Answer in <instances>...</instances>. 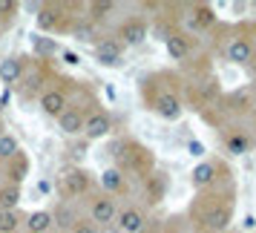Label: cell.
Returning a JSON list of instances; mask_svg holds the SVG:
<instances>
[{
    "mask_svg": "<svg viewBox=\"0 0 256 233\" xmlns=\"http://www.w3.org/2000/svg\"><path fill=\"white\" fill-rule=\"evenodd\" d=\"M110 132H112V116L106 110H92L84 121V136L90 141H98V138H106Z\"/></svg>",
    "mask_w": 256,
    "mask_h": 233,
    "instance_id": "obj_13",
    "label": "cell"
},
{
    "mask_svg": "<svg viewBox=\"0 0 256 233\" xmlns=\"http://www.w3.org/2000/svg\"><path fill=\"white\" fill-rule=\"evenodd\" d=\"M190 219L196 222L198 233H222L230 228L233 222V187H228L224 193L219 190H204L202 196L193 202L190 208Z\"/></svg>",
    "mask_w": 256,
    "mask_h": 233,
    "instance_id": "obj_1",
    "label": "cell"
},
{
    "mask_svg": "<svg viewBox=\"0 0 256 233\" xmlns=\"http://www.w3.org/2000/svg\"><path fill=\"white\" fill-rule=\"evenodd\" d=\"M224 106L230 110V112H250V110H256V90L254 86H242V90H236V92H230L228 98H224Z\"/></svg>",
    "mask_w": 256,
    "mask_h": 233,
    "instance_id": "obj_16",
    "label": "cell"
},
{
    "mask_svg": "<svg viewBox=\"0 0 256 233\" xmlns=\"http://www.w3.org/2000/svg\"><path fill=\"white\" fill-rule=\"evenodd\" d=\"M167 233H187V230H182L178 224H170V228H167Z\"/></svg>",
    "mask_w": 256,
    "mask_h": 233,
    "instance_id": "obj_38",
    "label": "cell"
},
{
    "mask_svg": "<svg viewBox=\"0 0 256 233\" xmlns=\"http://www.w3.org/2000/svg\"><path fill=\"white\" fill-rule=\"evenodd\" d=\"M38 190L40 193H49V182H38Z\"/></svg>",
    "mask_w": 256,
    "mask_h": 233,
    "instance_id": "obj_36",
    "label": "cell"
},
{
    "mask_svg": "<svg viewBox=\"0 0 256 233\" xmlns=\"http://www.w3.org/2000/svg\"><path fill=\"white\" fill-rule=\"evenodd\" d=\"M116 216H118V204L112 196H92L90 202V222H92L95 228H104V224H116Z\"/></svg>",
    "mask_w": 256,
    "mask_h": 233,
    "instance_id": "obj_7",
    "label": "cell"
},
{
    "mask_svg": "<svg viewBox=\"0 0 256 233\" xmlns=\"http://www.w3.org/2000/svg\"><path fill=\"white\" fill-rule=\"evenodd\" d=\"M20 224H24L20 210H0V233H18Z\"/></svg>",
    "mask_w": 256,
    "mask_h": 233,
    "instance_id": "obj_28",
    "label": "cell"
},
{
    "mask_svg": "<svg viewBox=\"0 0 256 233\" xmlns=\"http://www.w3.org/2000/svg\"><path fill=\"white\" fill-rule=\"evenodd\" d=\"M24 222H26V230L29 233H46L52 228V213L49 210H32Z\"/></svg>",
    "mask_w": 256,
    "mask_h": 233,
    "instance_id": "obj_26",
    "label": "cell"
},
{
    "mask_svg": "<svg viewBox=\"0 0 256 233\" xmlns=\"http://www.w3.org/2000/svg\"><path fill=\"white\" fill-rule=\"evenodd\" d=\"M98 233H121L116 224H104V228H98Z\"/></svg>",
    "mask_w": 256,
    "mask_h": 233,
    "instance_id": "obj_35",
    "label": "cell"
},
{
    "mask_svg": "<svg viewBox=\"0 0 256 233\" xmlns=\"http://www.w3.org/2000/svg\"><path fill=\"white\" fill-rule=\"evenodd\" d=\"M26 72V58H18V55H9V58L0 60V81L6 86H14V84L24 78Z\"/></svg>",
    "mask_w": 256,
    "mask_h": 233,
    "instance_id": "obj_17",
    "label": "cell"
},
{
    "mask_svg": "<svg viewBox=\"0 0 256 233\" xmlns=\"http://www.w3.org/2000/svg\"><path fill=\"white\" fill-rule=\"evenodd\" d=\"M224 150L230 152V156H244V152L250 150V138H248V132H242V130H230V132H224Z\"/></svg>",
    "mask_w": 256,
    "mask_h": 233,
    "instance_id": "obj_22",
    "label": "cell"
},
{
    "mask_svg": "<svg viewBox=\"0 0 256 233\" xmlns=\"http://www.w3.org/2000/svg\"><path fill=\"white\" fill-rule=\"evenodd\" d=\"M144 101L164 121H178L182 112H184V101H182L178 90H173V86H156L152 75L144 81Z\"/></svg>",
    "mask_w": 256,
    "mask_h": 233,
    "instance_id": "obj_3",
    "label": "cell"
},
{
    "mask_svg": "<svg viewBox=\"0 0 256 233\" xmlns=\"http://www.w3.org/2000/svg\"><path fill=\"white\" fill-rule=\"evenodd\" d=\"M112 156H116V170H121V173L147 178V176L156 170L152 150L144 147V144L136 141V138H121L116 147H112Z\"/></svg>",
    "mask_w": 256,
    "mask_h": 233,
    "instance_id": "obj_2",
    "label": "cell"
},
{
    "mask_svg": "<svg viewBox=\"0 0 256 233\" xmlns=\"http://www.w3.org/2000/svg\"><path fill=\"white\" fill-rule=\"evenodd\" d=\"M29 170H32V158H29V156L20 150L14 158H9V162H6V170H3V173H6V184L20 187V184L26 182Z\"/></svg>",
    "mask_w": 256,
    "mask_h": 233,
    "instance_id": "obj_15",
    "label": "cell"
},
{
    "mask_svg": "<svg viewBox=\"0 0 256 233\" xmlns=\"http://www.w3.org/2000/svg\"><path fill=\"white\" fill-rule=\"evenodd\" d=\"M64 84L66 81L52 84V86H46L44 92L38 95V101H40V112H44L46 118H60L64 116V110L70 106V92H66Z\"/></svg>",
    "mask_w": 256,
    "mask_h": 233,
    "instance_id": "obj_6",
    "label": "cell"
},
{
    "mask_svg": "<svg viewBox=\"0 0 256 233\" xmlns=\"http://www.w3.org/2000/svg\"><path fill=\"white\" fill-rule=\"evenodd\" d=\"M222 170H224V167H222L219 162H198L196 167H193V173H190V184H193V190L204 193V190H210V187H216Z\"/></svg>",
    "mask_w": 256,
    "mask_h": 233,
    "instance_id": "obj_9",
    "label": "cell"
},
{
    "mask_svg": "<svg viewBox=\"0 0 256 233\" xmlns=\"http://www.w3.org/2000/svg\"><path fill=\"white\" fill-rule=\"evenodd\" d=\"M60 58H64V64H70V66H78V64H81V58H78L75 52H70V49H66V52H60Z\"/></svg>",
    "mask_w": 256,
    "mask_h": 233,
    "instance_id": "obj_34",
    "label": "cell"
},
{
    "mask_svg": "<svg viewBox=\"0 0 256 233\" xmlns=\"http://www.w3.org/2000/svg\"><path fill=\"white\" fill-rule=\"evenodd\" d=\"M147 213L141 208H136V204H130V208L124 210H118V216H116V228L121 233H141L144 228H147Z\"/></svg>",
    "mask_w": 256,
    "mask_h": 233,
    "instance_id": "obj_14",
    "label": "cell"
},
{
    "mask_svg": "<svg viewBox=\"0 0 256 233\" xmlns=\"http://www.w3.org/2000/svg\"><path fill=\"white\" fill-rule=\"evenodd\" d=\"M32 44H35V52L40 60H49L55 52H58V44L52 40V38H32Z\"/></svg>",
    "mask_w": 256,
    "mask_h": 233,
    "instance_id": "obj_31",
    "label": "cell"
},
{
    "mask_svg": "<svg viewBox=\"0 0 256 233\" xmlns=\"http://www.w3.org/2000/svg\"><path fill=\"white\" fill-rule=\"evenodd\" d=\"M167 190H170V178H167L164 170H152V173L144 178V198H147L150 208L162 204L164 198H167Z\"/></svg>",
    "mask_w": 256,
    "mask_h": 233,
    "instance_id": "obj_11",
    "label": "cell"
},
{
    "mask_svg": "<svg viewBox=\"0 0 256 233\" xmlns=\"http://www.w3.org/2000/svg\"><path fill=\"white\" fill-rule=\"evenodd\" d=\"M20 198H24V190L14 184H0V210H18L20 204Z\"/></svg>",
    "mask_w": 256,
    "mask_h": 233,
    "instance_id": "obj_27",
    "label": "cell"
},
{
    "mask_svg": "<svg viewBox=\"0 0 256 233\" xmlns=\"http://www.w3.org/2000/svg\"><path fill=\"white\" fill-rule=\"evenodd\" d=\"M164 46H167V55L173 60H187L190 58V38L184 32H170V35L164 38Z\"/></svg>",
    "mask_w": 256,
    "mask_h": 233,
    "instance_id": "obj_19",
    "label": "cell"
},
{
    "mask_svg": "<svg viewBox=\"0 0 256 233\" xmlns=\"http://www.w3.org/2000/svg\"><path fill=\"white\" fill-rule=\"evenodd\" d=\"M0 136H3V121H0Z\"/></svg>",
    "mask_w": 256,
    "mask_h": 233,
    "instance_id": "obj_39",
    "label": "cell"
},
{
    "mask_svg": "<svg viewBox=\"0 0 256 233\" xmlns=\"http://www.w3.org/2000/svg\"><path fill=\"white\" fill-rule=\"evenodd\" d=\"M18 9H20V6H18L14 0H0V32H6V29L14 24Z\"/></svg>",
    "mask_w": 256,
    "mask_h": 233,
    "instance_id": "obj_29",
    "label": "cell"
},
{
    "mask_svg": "<svg viewBox=\"0 0 256 233\" xmlns=\"http://www.w3.org/2000/svg\"><path fill=\"white\" fill-rule=\"evenodd\" d=\"M187 150H190V156L202 158V156H204V144H202V141H190V144H187Z\"/></svg>",
    "mask_w": 256,
    "mask_h": 233,
    "instance_id": "obj_33",
    "label": "cell"
},
{
    "mask_svg": "<svg viewBox=\"0 0 256 233\" xmlns=\"http://www.w3.org/2000/svg\"><path fill=\"white\" fill-rule=\"evenodd\" d=\"M84 121H86V112L81 106H66L64 116L58 118V127L64 136H78V132H84Z\"/></svg>",
    "mask_w": 256,
    "mask_h": 233,
    "instance_id": "obj_18",
    "label": "cell"
},
{
    "mask_svg": "<svg viewBox=\"0 0 256 233\" xmlns=\"http://www.w3.org/2000/svg\"><path fill=\"white\" fill-rule=\"evenodd\" d=\"M95 60L101 66H121L124 64V44L118 38H104L95 44Z\"/></svg>",
    "mask_w": 256,
    "mask_h": 233,
    "instance_id": "obj_12",
    "label": "cell"
},
{
    "mask_svg": "<svg viewBox=\"0 0 256 233\" xmlns=\"http://www.w3.org/2000/svg\"><path fill=\"white\" fill-rule=\"evenodd\" d=\"M224 55H228V60L236 64V66H250L254 58H256V46H254L250 38L236 35V38H230V44L224 46Z\"/></svg>",
    "mask_w": 256,
    "mask_h": 233,
    "instance_id": "obj_8",
    "label": "cell"
},
{
    "mask_svg": "<svg viewBox=\"0 0 256 233\" xmlns=\"http://www.w3.org/2000/svg\"><path fill=\"white\" fill-rule=\"evenodd\" d=\"M101 187H104L106 196H124L127 193V176L116 167H110V170L101 173Z\"/></svg>",
    "mask_w": 256,
    "mask_h": 233,
    "instance_id": "obj_20",
    "label": "cell"
},
{
    "mask_svg": "<svg viewBox=\"0 0 256 233\" xmlns=\"http://www.w3.org/2000/svg\"><path fill=\"white\" fill-rule=\"evenodd\" d=\"M147 35H150V26H147L144 18H127L124 24L118 26V40L124 46H138V44L147 40Z\"/></svg>",
    "mask_w": 256,
    "mask_h": 233,
    "instance_id": "obj_10",
    "label": "cell"
},
{
    "mask_svg": "<svg viewBox=\"0 0 256 233\" xmlns=\"http://www.w3.org/2000/svg\"><path fill=\"white\" fill-rule=\"evenodd\" d=\"M190 26L193 29H210V26H216L213 6H208V3H193L190 6Z\"/></svg>",
    "mask_w": 256,
    "mask_h": 233,
    "instance_id": "obj_21",
    "label": "cell"
},
{
    "mask_svg": "<svg viewBox=\"0 0 256 233\" xmlns=\"http://www.w3.org/2000/svg\"><path fill=\"white\" fill-rule=\"evenodd\" d=\"M118 6L112 3V0H92V3H86V20H92L95 26L101 24V20H106L110 14L116 12Z\"/></svg>",
    "mask_w": 256,
    "mask_h": 233,
    "instance_id": "obj_23",
    "label": "cell"
},
{
    "mask_svg": "<svg viewBox=\"0 0 256 233\" xmlns=\"http://www.w3.org/2000/svg\"><path fill=\"white\" fill-rule=\"evenodd\" d=\"M75 222H78V216H75L70 202H58V208L52 210V224H58L60 230H72Z\"/></svg>",
    "mask_w": 256,
    "mask_h": 233,
    "instance_id": "obj_25",
    "label": "cell"
},
{
    "mask_svg": "<svg viewBox=\"0 0 256 233\" xmlns=\"http://www.w3.org/2000/svg\"><path fill=\"white\" fill-rule=\"evenodd\" d=\"M90 187H92V176L86 173L84 167H64V170H60L58 190H60V198H64V202L86 196Z\"/></svg>",
    "mask_w": 256,
    "mask_h": 233,
    "instance_id": "obj_5",
    "label": "cell"
},
{
    "mask_svg": "<svg viewBox=\"0 0 256 233\" xmlns=\"http://www.w3.org/2000/svg\"><path fill=\"white\" fill-rule=\"evenodd\" d=\"M70 32H72V38L81 40V44H98V40H101V38H98V26H95L92 20H86V18L75 20V26H72Z\"/></svg>",
    "mask_w": 256,
    "mask_h": 233,
    "instance_id": "obj_24",
    "label": "cell"
},
{
    "mask_svg": "<svg viewBox=\"0 0 256 233\" xmlns=\"http://www.w3.org/2000/svg\"><path fill=\"white\" fill-rule=\"evenodd\" d=\"M141 233H158V228H156V224H150V222H147V228H144V230Z\"/></svg>",
    "mask_w": 256,
    "mask_h": 233,
    "instance_id": "obj_37",
    "label": "cell"
},
{
    "mask_svg": "<svg viewBox=\"0 0 256 233\" xmlns=\"http://www.w3.org/2000/svg\"><path fill=\"white\" fill-rule=\"evenodd\" d=\"M233 233H248V230H233Z\"/></svg>",
    "mask_w": 256,
    "mask_h": 233,
    "instance_id": "obj_40",
    "label": "cell"
},
{
    "mask_svg": "<svg viewBox=\"0 0 256 233\" xmlns=\"http://www.w3.org/2000/svg\"><path fill=\"white\" fill-rule=\"evenodd\" d=\"M70 233H98V228H95L90 219H78V222H75V228H72Z\"/></svg>",
    "mask_w": 256,
    "mask_h": 233,
    "instance_id": "obj_32",
    "label": "cell"
},
{
    "mask_svg": "<svg viewBox=\"0 0 256 233\" xmlns=\"http://www.w3.org/2000/svg\"><path fill=\"white\" fill-rule=\"evenodd\" d=\"M18 152H20L18 138H14L12 132H3V136H0V162H9V158H14Z\"/></svg>",
    "mask_w": 256,
    "mask_h": 233,
    "instance_id": "obj_30",
    "label": "cell"
},
{
    "mask_svg": "<svg viewBox=\"0 0 256 233\" xmlns=\"http://www.w3.org/2000/svg\"><path fill=\"white\" fill-rule=\"evenodd\" d=\"M72 6L66 3H44L35 14L38 32H66L75 26V18L70 14Z\"/></svg>",
    "mask_w": 256,
    "mask_h": 233,
    "instance_id": "obj_4",
    "label": "cell"
}]
</instances>
